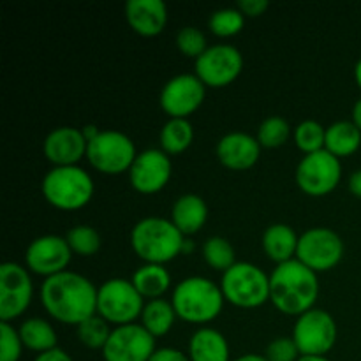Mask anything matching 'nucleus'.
<instances>
[{
    "mask_svg": "<svg viewBox=\"0 0 361 361\" xmlns=\"http://www.w3.org/2000/svg\"><path fill=\"white\" fill-rule=\"evenodd\" d=\"M176 46H178L180 53L185 56H192V59H200L204 51L208 49L207 37L203 32L196 27H185L176 34Z\"/></svg>",
    "mask_w": 361,
    "mask_h": 361,
    "instance_id": "nucleus-35",
    "label": "nucleus"
},
{
    "mask_svg": "<svg viewBox=\"0 0 361 361\" xmlns=\"http://www.w3.org/2000/svg\"><path fill=\"white\" fill-rule=\"evenodd\" d=\"M42 196L60 210H78L90 203L94 180L80 166H62L49 169L41 183Z\"/></svg>",
    "mask_w": 361,
    "mask_h": 361,
    "instance_id": "nucleus-5",
    "label": "nucleus"
},
{
    "mask_svg": "<svg viewBox=\"0 0 361 361\" xmlns=\"http://www.w3.org/2000/svg\"><path fill=\"white\" fill-rule=\"evenodd\" d=\"M264 356L268 361H298L302 355L293 337H279L268 344Z\"/></svg>",
    "mask_w": 361,
    "mask_h": 361,
    "instance_id": "nucleus-37",
    "label": "nucleus"
},
{
    "mask_svg": "<svg viewBox=\"0 0 361 361\" xmlns=\"http://www.w3.org/2000/svg\"><path fill=\"white\" fill-rule=\"evenodd\" d=\"M111 328L106 319L101 316H92L81 324H78V338L83 345L90 349H104L106 342H108L109 335H111Z\"/></svg>",
    "mask_w": 361,
    "mask_h": 361,
    "instance_id": "nucleus-30",
    "label": "nucleus"
},
{
    "mask_svg": "<svg viewBox=\"0 0 361 361\" xmlns=\"http://www.w3.org/2000/svg\"><path fill=\"white\" fill-rule=\"evenodd\" d=\"M289 134H291V127L288 120L282 116H270L261 122L257 129V141L264 148H279L289 140Z\"/></svg>",
    "mask_w": 361,
    "mask_h": 361,
    "instance_id": "nucleus-34",
    "label": "nucleus"
},
{
    "mask_svg": "<svg viewBox=\"0 0 361 361\" xmlns=\"http://www.w3.org/2000/svg\"><path fill=\"white\" fill-rule=\"evenodd\" d=\"M97 291L87 277L66 270L42 282L41 302L53 319L78 326L97 314Z\"/></svg>",
    "mask_w": 361,
    "mask_h": 361,
    "instance_id": "nucleus-1",
    "label": "nucleus"
},
{
    "mask_svg": "<svg viewBox=\"0 0 361 361\" xmlns=\"http://www.w3.org/2000/svg\"><path fill=\"white\" fill-rule=\"evenodd\" d=\"M133 284L145 300H159L171 286V275L164 264L145 263L134 271Z\"/></svg>",
    "mask_w": 361,
    "mask_h": 361,
    "instance_id": "nucleus-25",
    "label": "nucleus"
},
{
    "mask_svg": "<svg viewBox=\"0 0 361 361\" xmlns=\"http://www.w3.org/2000/svg\"><path fill=\"white\" fill-rule=\"evenodd\" d=\"M261 145L257 137L247 133H229L217 143V157L224 168L231 171L250 169L261 155Z\"/></svg>",
    "mask_w": 361,
    "mask_h": 361,
    "instance_id": "nucleus-19",
    "label": "nucleus"
},
{
    "mask_svg": "<svg viewBox=\"0 0 361 361\" xmlns=\"http://www.w3.org/2000/svg\"><path fill=\"white\" fill-rule=\"evenodd\" d=\"M176 312L173 309L171 302L164 298L150 300L145 305L143 314H141V326L152 335V337H162L173 328L176 319Z\"/></svg>",
    "mask_w": 361,
    "mask_h": 361,
    "instance_id": "nucleus-27",
    "label": "nucleus"
},
{
    "mask_svg": "<svg viewBox=\"0 0 361 361\" xmlns=\"http://www.w3.org/2000/svg\"><path fill=\"white\" fill-rule=\"evenodd\" d=\"M34 361H73V358H71L63 349L55 348L51 349V351H46V353H41V355H37V358Z\"/></svg>",
    "mask_w": 361,
    "mask_h": 361,
    "instance_id": "nucleus-40",
    "label": "nucleus"
},
{
    "mask_svg": "<svg viewBox=\"0 0 361 361\" xmlns=\"http://www.w3.org/2000/svg\"><path fill=\"white\" fill-rule=\"evenodd\" d=\"M155 351V337L133 323L113 328L102 356L104 361H148Z\"/></svg>",
    "mask_w": 361,
    "mask_h": 361,
    "instance_id": "nucleus-14",
    "label": "nucleus"
},
{
    "mask_svg": "<svg viewBox=\"0 0 361 361\" xmlns=\"http://www.w3.org/2000/svg\"><path fill=\"white\" fill-rule=\"evenodd\" d=\"M238 9L243 16H261L268 9L267 0H238Z\"/></svg>",
    "mask_w": 361,
    "mask_h": 361,
    "instance_id": "nucleus-38",
    "label": "nucleus"
},
{
    "mask_svg": "<svg viewBox=\"0 0 361 361\" xmlns=\"http://www.w3.org/2000/svg\"><path fill=\"white\" fill-rule=\"evenodd\" d=\"M208 219V207L197 194H183L171 208V222L182 235H194L204 226Z\"/></svg>",
    "mask_w": 361,
    "mask_h": 361,
    "instance_id": "nucleus-21",
    "label": "nucleus"
},
{
    "mask_svg": "<svg viewBox=\"0 0 361 361\" xmlns=\"http://www.w3.org/2000/svg\"><path fill=\"white\" fill-rule=\"evenodd\" d=\"M235 361H268L267 356H261V355H243L240 358H236Z\"/></svg>",
    "mask_w": 361,
    "mask_h": 361,
    "instance_id": "nucleus-43",
    "label": "nucleus"
},
{
    "mask_svg": "<svg viewBox=\"0 0 361 361\" xmlns=\"http://www.w3.org/2000/svg\"><path fill=\"white\" fill-rule=\"evenodd\" d=\"M355 78H356V83H358V87L361 88V56L355 66Z\"/></svg>",
    "mask_w": 361,
    "mask_h": 361,
    "instance_id": "nucleus-44",
    "label": "nucleus"
},
{
    "mask_svg": "<svg viewBox=\"0 0 361 361\" xmlns=\"http://www.w3.org/2000/svg\"><path fill=\"white\" fill-rule=\"evenodd\" d=\"M293 341L302 356H326L337 342V324L323 309H310L296 319Z\"/></svg>",
    "mask_w": 361,
    "mask_h": 361,
    "instance_id": "nucleus-9",
    "label": "nucleus"
},
{
    "mask_svg": "<svg viewBox=\"0 0 361 361\" xmlns=\"http://www.w3.org/2000/svg\"><path fill=\"white\" fill-rule=\"evenodd\" d=\"M353 123L361 130V97L353 106Z\"/></svg>",
    "mask_w": 361,
    "mask_h": 361,
    "instance_id": "nucleus-42",
    "label": "nucleus"
},
{
    "mask_svg": "<svg viewBox=\"0 0 361 361\" xmlns=\"http://www.w3.org/2000/svg\"><path fill=\"white\" fill-rule=\"evenodd\" d=\"M326 129L316 120H303L295 130V143L305 155L324 150Z\"/></svg>",
    "mask_w": 361,
    "mask_h": 361,
    "instance_id": "nucleus-31",
    "label": "nucleus"
},
{
    "mask_svg": "<svg viewBox=\"0 0 361 361\" xmlns=\"http://www.w3.org/2000/svg\"><path fill=\"white\" fill-rule=\"evenodd\" d=\"M344 256V242L328 228H312L298 240L296 259L312 271H328L337 267Z\"/></svg>",
    "mask_w": 361,
    "mask_h": 361,
    "instance_id": "nucleus-10",
    "label": "nucleus"
},
{
    "mask_svg": "<svg viewBox=\"0 0 361 361\" xmlns=\"http://www.w3.org/2000/svg\"><path fill=\"white\" fill-rule=\"evenodd\" d=\"M194 129L187 118H169L161 130L162 152L168 155H178L192 145Z\"/></svg>",
    "mask_w": 361,
    "mask_h": 361,
    "instance_id": "nucleus-28",
    "label": "nucleus"
},
{
    "mask_svg": "<svg viewBox=\"0 0 361 361\" xmlns=\"http://www.w3.org/2000/svg\"><path fill=\"white\" fill-rule=\"evenodd\" d=\"M361 145V130L353 123V120H341L331 123L326 129L324 150L330 152L337 159L349 157L355 154Z\"/></svg>",
    "mask_w": 361,
    "mask_h": 361,
    "instance_id": "nucleus-24",
    "label": "nucleus"
},
{
    "mask_svg": "<svg viewBox=\"0 0 361 361\" xmlns=\"http://www.w3.org/2000/svg\"><path fill=\"white\" fill-rule=\"evenodd\" d=\"M298 361H330L326 356H300Z\"/></svg>",
    "mask_w": 361,
    "mask_h": 361,
    "instance_id": "nucleus-45",
    "label": "nucleus"
},
{
    "mask_svg": "<svg viewBox=\"0 0 361 361\" xmlns=\"http://www.w3.org/2000/svg\"><path fill=\"white\" fill-rule=\"evenodd\" d=\"M243 25H245V16L240 9H233V7H226V9H219L212 13L210 20H208V27H210L212 34L217 37H231L242 32Z\"/></svg>",
    "mask_w": 361,
    "mask_h": 361,
    "instance_id": "nucleus-33",
    "label": "nucleus"
},
{
    "mask_svg": "<svg viewBox=\"0 0 361 361\" xmlns=\"http://www.w3.org/2000/svg\"><path fill=\"white\" fill-rule=\"evenodd\" d=\"M88 141L83 130L76 127H59L46 136L42 150L46 159L55 168L62 166H76L83 157H87Z\"/></svg>",
    "mask_w": 361,
    "mask_h": 361,
    "instance_id": "nucleus-18",
    "label": "nucleus"
},
{
    "mask_svg": "<svg viewBox=\"0 0 361 361\" xmlns=\"http://www.w3.org/2000/svg\"><path fill=\"white\" fill-rule=\"evenodd\" d=\"M71 250L78 256L90 257L101 249V235L92 226H76L66 235Z\"/></svg>",
    "mask_w": 361,
    "mask_h": 361,
    "instance_id": "nucleus-32",
    "label": "nucleus"
},
{
    "mask_svg": "<svg viewBox=\"0 0 361 361\" xmlns=\"http://www.w3.org/2000/svg\"><path fill=\"white\" fill-rule=\"evenodd\" d=\"M204 85L196 74H178L164 85L161 92V108L169 118H187L197 111L204 101Z\"/></svg>",
    "mask_w": 361,
    "mask_h": 361,
    "instance_id": "nucleus-15",
    "label": "nucleus"
},
{
    "mask_svg": "<svg viewBox=\"0 0 361 361\" xmlns=\"http://www.w3.org/2000/svg\"><path fill=\"white\" fill-rule=\"evenodd\" d=\"M224 298L240 309H256L270 300V277L252 263H236L222 274Z\"/></svg>",
    "mask_w": 361,
    "mask_h": 361,
    "instance_id": "nucleus-6",
    "label": "nucleus"
},
{
    "mask_svg": "<svg viewBox=\"0 0 361 361\" xmlns=\"http://www.w3.org/2000/svg\"><path fill=\"white\" fill-rule=\"evenodd\" d=\"M219 286L207 277H187L173 289L171 305L176 316L187 323L204 324L214 321L224 305Z\"/></svg>",
    "mask_w": 361,
    "mask_h": 361,
    "instance_id": "nucleus-4",
    "label": "nucleus"
},
{
    "mask_svg": "<svg viewBox=\"0 0 361 361\" xmlns=\"http://www.w3.org/2000/svg\"><path fill=\"white\" fill-rule=\"evenodd\" d=\"M319 295L317 274L291 259L288 263L277 264L270 275V302L279 312L286 316H302L314 309Z\"/></svg>",
    "mask_w": 361,
    "mask_h": 361,
    "instance_id": "nucleus-2",
    "label": "nucleus"
},
{
    "mask_svg": "<svg viewBox=\"0 0 361 361\" xmlns=\"http://www.w3.org/2000/svg\"><path fill=\"white\" fill-rule=\"evenodd\" d=\"M349 190L361 200V169L353 173L351 178H349Z\"/></svg>",
    "mask_w": 361,
    "mask_h": 361,
    "instance_id": "nucleus-41",
    "label": "nucleus"
},
{
    "mask_svg": "<svg viewBox=\"0 0 361 361\" xmlns=\"http://www.w3.org/2000/svg\"><path fill=\"white\" fill-rule=\"evenodd\" d=\"M196 76L204 87L222 88L231 85L243 69V56L231 44L210 46L194 63Z\"/></svg>",
    "mask_w": 361,
    "mask_h": 361,
    "instance_id": "nucleus-12",
    "label": "nucleus"
},
{
    "mask_svg": "<svg viewBox=\"0 0 361 361\" xmlns=\"http://www.w3.org/2000/svg\"><path fill=\"white\" fill-rule=\"evenodd\" d=\"M342 178L341 159L328 150L309 154L296 168V183L309 196H326Z\"/></svg>",
    "mask_w": 361,
    "mask_h": 361,
    "instance_id": "nucleus-11",
    "label": "nucleus"
},
{
    "mask_svg": "<svg viewBox=\"0 0 361 361\" xmlns=\"http://www.w3.org/2000/svg\"><path fill=\"white\" fill-rule=\"evenodd\" d=\"M136 155L133 140L120 130H101L94 140L88 141L87 147L90 166L104 175H122L129 171Z\"/></svg>",
    "mask_w": 361,
    "mask_h": 361,
    "instance_id": "nucleus-8",
    "label": "nucleus"
},
{
    "mask_svg": "<svg viewBox=\"0 0 361 361\" xmlns=\"http://www.w3.org/2000/svg\"><path fill=\"white\" fill-rule=\"evenodd\" d=\"M203 257L210 268L217 271H228L235 261V249L231 243L222 236H210L203 245Z\"/></svg>",
    "mask_w": 361,
    "mask_h": 361,
    "instance_id": "nucleus-29",
    "label": "nucleus"
},
{
    "mask_svg": "<svg viewBox=\"0 0 361 361\" xmlns=\"http://www.w3.org/2000/svg\"><path fill=\"white\" fill-rule=\"evenodd\" d=\"M190 361H229V344L221 331L200 328L189 342Z\"/></svg>",
    "mask_w": 361,
    "mask_h": 361,
    "instance_id": "nucleus-22",
    "label": "nucleus"
},
{
    "mask_svg": "<svg viewBox=\"0 0 361 361\" xmlns=\"http://www.w3.org/2000/svg\"><path fill=\"white\" fill-rule=\"evenodd\" d=\"M130 245L145 263L164 264L182 252L185 240L168 219L145 217L130 231Z\"/></svg>",
    "mask_w": 361,
    "mask_h": 361,
    "instance_id": "nucleus-3",
    "label": "nucleus"
},
{
    "mask_svg": "<svg viewBox=\"0 0 361 361\" xmlns=\"http://www.w3.org/2000/svg\"><path fill=\"white\" fill-rule=\"evenodd\" d=\"M20 337L25 348L35 353H46L56 348V331L48 321L41 319V317H32L21 323L20 326Z\"/></svg>",
    "mask_w": 361,
    "mask_h": 361,
    "instance_id": "nucleus-26",
    "label": "nucleus"
},
{
    "mask_svg": "<svg viewBox=\"0 0 361 361\" xmlns=\"http://www.w3.org/2000/svg\"><path fill=\"white\" fill-rule=\"evenodd\" d=\"M32 279L27 268L18 263L0 267V319L4 323L16 319L32 302Z\"/></svg>",
    "mask_w": 361,
    "mask_h": 361,
    "instance_id": "nucleus-13",
    "label": "nucleus"
},
{
    "mask_svg": "<svg viewBox=\"0 0 361 361\" xmlns=\"http://www.w3.org/2000/svg\"><path fill=\"white\" fill-rule=\"evenodd\" d=\"M126 18L136 34L154 37L168 23V7L162 0H129L126 4Z\"/></svg>",
    "mask_w": 361,
    "mask_h": 361,
    "instance_id": "nucleus-20",
    "label": "nucleus"
},
{
    "mask_svg": "<svg viewBox=\"0 0 361 361\" xmlns=\"http://www.w3.org/2000/svg\"><path fill=\"white\" fill-rule=\"evenodd\" d=\"M300 236L288 224H271L263 233V250L277 264L295 259Z\"/></svg>",
    "mask_w": 361,
    "mask_h": 361,
    "instance_id": "nucleus-23",
    "label": "nucleus"
},
{
    "mask_svg": "<svg viewBox=\"0 0 361 361\" xmlns=\"http://www.w3.org/2000/svg\"><path fill=\"white\" fill-rule=\"evenodd\" d=\"M148 361H190V358L175 348H161L152 355Z\"/></svg>",
    "mask_w": 361,
    "mask_h": 361,
    "instance_id": "nucleus-39",
    "label": "nucleus"
},
{
    "mask_svg": "<svg viewBox=\"0 0 361 361\" xmlns=\"http://www.w3.org/2000/svg\"><path fill=\"white\" fill-rule=\"evenodd\" d=\"M173 173L171 159L166 152L148 148L136 155L129 169L130 185L141 194H155L166 187Z\"/></svg>",
    "mask_w": 361,
    "mask_h": 361,
    "instance_id": "nucleus-17",
    "label": "nucleus"
},
{
    "mask_svg": "<svg viewBox=\"0 0 361 361\" xmlns=\"http://www.w3.org/2000/svg\"><path fill=\"white\" fill-rule=\"evenodd\" d=\"M20 331L9 323H0V361H20L23 351Z\"/></svg>",
    "mask_w": 361,
    "mask_h": 361,
    "instance_id": "nucleus-36",
    "label": "nucleus"
},
{
    "mask_svg": "<svg viewBox=\"0 0 361 361\" xmlns=\"http://www.w3.org/2000/svg\"><path fill=\"white\" fill-rule=\"evenodd\" d=\"M71 256H73V250L66 238L56 235H44L35 238L27 247L25 263L30 271L49 279L66 271L71 263Z\"/></svg>",
    "mask_w": 361,
    "mask_h": 361,
    "instance_id": "nucleus-16",
    "label": "nucleus"
},
{
    "mask_svg": "<svg viewBox=\"0 0 361 361\" xmlns=\"http://www.w3.org/2000/svg\"><path fill=\"white\" fill-rule=\"evenodd\" d=\"M145 305V298L133 281L126 279H109L97 291V316L116 326L133 324L141 317Z\"/></svg>",
    "mask_w": 361,
    "mask_h": 361,
    "instance_id": "nucleus-7",
    "label": "nucleus"
}]
</instances>
